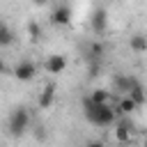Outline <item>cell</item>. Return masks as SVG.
Masks as SVG:
<instances>
[{"label": "cell", "mask_w": 147, "mask_h": 147, "mask_svg": "<svg viewBox=\"0 0 147 147\" xmlns=\"http://www.w3.org/2000/svg\"><path fill=\"white\" fill-rule=\"evenodd\" d=\"M11 41H14V32L5 23H0V46H9Z\"/></svg>", "instance_id": "5bb4252c"}, {"label": "cell", "mask_w": 147, "mask_h": 147, "mask_svg": "<svg viewBox=\"0 0 147 147\" xmlns=\"http://www.w3.org/2000/svg\"><path fill=\"white\" fill-rule=\"evenodd\" d=\"M64 67H67L64 55H51L46 60V71L48 74H60V71H64Z\"/></svg>", "instance_id": "9c48e42d"}, {"label": "cell", "mask_w": 147, "mask_h": 147, "mask_svg": "<svg viewBox=\"0 0 147 147\" xmlns=\"http://www.w3.org/2000/svg\"><path fill=\"white\" fill-rule=\"evenodd\" d=\"M53 101H55V83H46L44 90H41V94H39L37 106H39V108H51Z\"/></svg>", "instance_id": "ba28073f"}, {"label": "cell", "mask_w": 147, "mask_h": 147, "mask_svg": "<svg viewBox=\"0 0 147 147\" xmlns=\"http://www.w3.org/2000/svg\"><path fill=\"white\" fill-rule=\"evenodd\" d=\"M2 71H5V62L0 60V74H2Z\"/></svg>", "instance_id": "d6986e66"}, {"label": "cell", "mask_w": 147, "mask_h": 147, "mask_svg": "<svg viewBox=\"0 0 147 147\" xmlns=\"http://www.w3.org/2000/svg\"><path fill=\"white\" fill-rule=\"evenodd\" d=\"M103 51H106V48H103V44H99V41H92V44H90V51H87V55H90L94 62H99V57L103 55Z\"/></svg>", "instance_id": "9a60e30c"}, {"label": "cell", "mask_w": 147, "mask_h": 147, "mask_svg": "<svg viewBox=\"0 0 147 147\" xmlns=\"http://www.w3.org/2000/svg\"><path fill=\"white\" fill-rule=\"evenodd\" d=\"M85 147H103V142H99V140H90Z\"/></svg>", "instance_id": "ac0fdd59"}, {"label": "cell", "mask_w": 147, "mask_h": 147, "mask_svg": "<svg viewBox=\"0 0 147 147\" xmlns=\"http://www.w3.org/2000/svg\"><path fill=\"white\" fill-rule=\"evenodd\" d=\"M71 21V7L69 5H55L51 11V23L55 25H69Z\"/></svg>", "instance_id": "5b68a950"}, {"label": "cell", "mask_w": 147, "mask_h": 147, "mask_svg": "<svg viewBox=\"0 0 147 147\" xmlns=\"http://www.w3.org/2000/svg\"><path fill=\"white\" fill-rule=\"evenodd\" d=\"M136 83H138V78H136V76H129V74H115V78H113L115 90H117V92H124V94H129V90H131Z\"/></svg>", "instance_id": "8992f818"}, {"label": "cell", "mask_w": 147, "mask_h": 147, "mask_svg": "<svg viewBox=\"0 0 147 147\" xmlns=\"http://www.w3.org/2000/svg\"><path fill=\"white\" fill-rule=\"evenodd\" d=\"M28 34H30L32 41H39V39H41V25H39L37 21H30V23H28Z\"/></svg>", "instance_id": "2e32d148"}, {"label": "cell", "mask_w": 147, "mask_h": 147, "mask_svg": "<svg viewBox=\"0 0 147 147\" xmlns=\"http://www.w3.org/2000/svg\"><path fill=\"white\" fill-rule=\"evenodd\" d=\"M28 126H30V110H28L25 106H16V108L11 110V115H9V124H7L9 136L21 138V136L28 131Z\"/></svg>", "instance_id": "7a4b0ae2"}, {"label": "cell", "mask_w": 147, "mask_h": 147, "mask_svg": "<svg viewBox=\"0 0 147 147\" xmlns=\"http://www.w3.org/2000/svg\"><path fill=\"white\" fill-rule=\"evenodd\" d=\"M32 133H34V138H37V140H39V142H44V140H46V129H44V126H41V124H37V126H34V131H32Z\"/></svg>", "instance_id": "e0dca14e"}, {"label": "cell", "mask_w": 147, "mask_h": 147, "mask_svg": "<svg viewBox=\"0 0 147 147\" xmlns=\"http://www.w3.org/2000/svg\"><path fill=\"white\" fill-rule=\"evenodd\" d=\"M115 136H117V140L119 142H126L129 140V136H131V131H133V122L129 119V117H122V119H115Z\"/></svg>", "instance_id": "52a82bcc"}, {"label": "cell", "mask_w": 147, "mask_h": 147, "mask_svg": "<svg viewBox=\"0 0 147 147\" xmlns=\"http://www.w3.org/2000/svg\"><path fill=\"white\" fill-rule=\"evenodd\" d=\"M83 115L90 124H96V126H110L117 119V110L110 103H94L90 101V96L83 99Z\"/></svg>", "instance_id": "6da1fadb"}, {"label": "cell", "mask_w": 147, "mask_h": 147, "mask_svg": "<svg viewBox=\"0 0 147 147\" xmlns=\"http://www.w3.org/2000/svg\"><path fill=\"white\" fill-rule=\"evenodd\" d=\"M90 28H92V32H96V34L106 32V28H108V11H106L103 7H96V9L92 11V16H90Z\"/></svg>", "instance_id": "3957f363"}, {"label": "cell", "mask_w": 147, "mask_h": 147, "mask_svg": "<svg viewBox=\"0 0 147 147\" xmlns=\"http://www.w3.org/2000/svg\"><path fill=\"white\" fill-rule=\"evenodd\" d=\"M34 74H37V67H34V62H30V60H21V62L14 67L16 80H32Z\"/></svg>", "instance_id": "277c9868"}, {"label": "cell", "mask_w": 147, "mask_h": 147, "mask_svg": "<svg viewBox=\"0 0 147 147\" xmlns=\"http://www.w3.org/2000/svg\"><path fill=\"white\" fill-rule=\"evenodd\" d=\"M90 101H94V103H110V92L108 90H92V94H90Z\"/></svg>", "instance_id": "8fae6325"}, {"label": "cell", "mask_w": 147, "mask_h": 147, "mask_svg": "<svg viewBox=\"0 0 147 147\" xmlns=\"http://www.w3.org/2000/svg\"><path fill=\"white\" fill-rule=\"evenodd\" d=\"M131 48H133L136 53H145V51H147V37H145V34L131 37Z\"/></svg>", "instance_id": "7c38bea8"}, {"label": "cell", "mask_w": 147, "mask_h": 147, "mask_svg": "<svg viewBox=\"0 0 147 147\" xmlns=\"http://www.w3.org/2000/svg\"><path fill=\"white\" fill-rule=\"evenodd\" d=\"M126 96H129L136 106H142V103H145V87H142V83L138 80V83L129 90V94H126Z\"/></svg>", "instance_id": "30bf717a"}, {"label": "cell", "mask_w": 147, "mask_h": 147, "mask_svg": "<svg viewBox=\"0 0 147 147\" xmlns=\"http://www.w3.org/2000/svg\"><path fill=\"white\" fill-rule=\"evenodd\" d=\"M136 108H138V106H136V103H133V101H131L129 96H124V99L119 101V106H117V113H122V115L126 117V115H131V113H133Z\"/></svg>", "instance_id": "4fadbf2b"}]
</instances>
